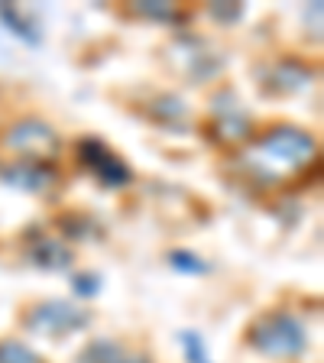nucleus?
<instances>
[{
	"label": "nucleus",
	"instance_id": "nucleus-1",
	"mask_svg": "<svg viewBox=\"0 0 324 363\" xmlns=\"http://www.w3.org/2000/svg\"><path fill=\"white\" fill-rule=\"evenodd\" d=\"M318 146H315V136L305 133L298 127H272L269 133L263 136L257 143V152H253V166L259 169L263 175H289L295 169L308 166L315 159Z\"/></svg>",
	"mask_w": 324,
	"mask_h": 363
},
{
	"label": "nucleus",
	"instance_id": "nucleus-2",
	"mask_svg": "<svg viewBox=\"0 0 324 363\" xmlns=\"http://www.w3.org/2000/svg\"><path fill=\"white\" fill-rule=\"evenodd\" d=\"M247 344L253 350H259L263 357L292 360V357L305 354L308 334H305L298 318L286 315V311H269V315H259L257 321L247 328Z\"/></svg>",
	"mask_w": 324,
	"mask_h": 363
},
{
	"label": "nucleus",
	"instance_id": "nucleus-3",
	"mask_svg": "<svg viewBox=\"0 0 324 363\" xmlns=\"http://www.w3.org/2000/svg\"><path fill=\"white\" fill-rule=\"evenodd\" d=\"M91 325V315L82 311L78 305L62 302V298H49V302H39L26 311L23 318V328L30 334H39V337H68L75 331H84Z\"/></svg>",
	"mask_w": 324,
	"mask_h": 363
},
{
	"label": "nucleus",
	"instance_id": "nucleus-4",
	"mask_svg": "<svg viewBox=\"0 0 324 363\" xmlns=\"http://www.w3.org/2000/svg\"><path fill=\"white\" fill-rule=\"evenodd\" d=\"M4 143L16 152L20 159H33V162H49V159L59 152V136L45 121H20L7 130V140Z\"/></svg>",
	"mask_w": 324,
	"mask_h": 363
},
{
	"label": "nucleus",
	"instance_id": "nucleus-5",
	"mask_svg": "<svg viewBox=\"0 0 324 363\" xmlns=\"http://www.w3.org/2000/svg\"><path fill=\"white\" fill-rule=\"evenodd\" d=\"M78 156H82V166L88 169L101 185H107V189H123V185L133 179V172L127 169V162L113 156L101 140H82Z\"/></svg>",
	"mask_w": 324,
	"mask_h": 363
},
{
	"label": "nucleus",
	"instance_id": "nucleus-6",
	"mask_svg": "<svg viewBox=\"0 0 324 363\" xmlns=\"http://www.w3.org/2000/svg\"><path fill=\"white\" fill-rule=\"evenodd\" d=\"M214 133L220 140H243L250 133V117L243 113L234 91H218L214 94Z\"/></svg>",
	"mask_w": 324,
	"mask_h": 363
},
{
	"label": "nucleus",
	"instance_id": "nucleus-7",
	"mask_svg": "<svg viewBox=\"0 0 324 363\" xmlns=\"http://www.w3.org/2000/svg\"><path fill=\"white\" fill-rule=\"evenodd\" d=\"M0 179L20 191H45L49 185H55L52 169L45 162H33V159H13L7 166H0Z\"/></svg>",
	"mask_w": 324,
	"mask_h": 363
},
{
	"label": "nucleus",
	"instance_id": "nucleus-8",
	"mask_svg": "<svg viewBox=\"0 0 324 363\" xmlns=\"http://www.w3.org/2000/svg\"><path fill=\"white\" fill-rule=\"evenodd\" d=\"M30 259L39 269H68L72 266V250L59 240V237H43L33 243Z\"/></svg>",
	"mask_w": 324,
	"mask_h": 363
},
{
	"label": "nucleus",
	"instance_id": "nucleus-9",
	"mask_svg": "<svg viewBox=\"0 0 324 363\" xmlns=\"http://www.w3.org/2000/svg\"><path fill=\"white\" fill-rule=\"evenodd\" d=\"M272 82H276V91H302L311 84V68L298 59H286L272 68Z\"/></svg>",
	"mask_w": 324,
	"mask_h": 363
},
{
	"label": "nucleus",
	"instance_id": "nucleus-10",
	"mask_svg": "<svg viewBox=\"0 0 324 363\" xmlns=\"http://www.w3.org/2000/svg\"><path fill=\"white\" fill-rule=\"evenodd\" d=\"M0 23L7 26L13 36H20L23 43H30V45H39V33L36 26H33L26 16L20 13V7H13V4H0Z\"/></svg>",
	"mask_w": 324,
	"mask_h": 363
},
{
	"label": "nucleus",
	"instance_id": "nucleus-11",
	"mask_svg": "<svg viewBox=\"0 0 324 363\" xmlns=\"http://www.w3.org/2000/svg\"><path fill=\"white\" fill-rule=\"evenodd\" d=\"M123 354L121 344H113V340H91L84 354L78 357V363H113L117 357Z\"/></svg>",
	"mask_w": 324,
	"mask_h": 363
},
{
	"label": "nucleus",
	"instance_id": "nucleus-12",
	"mask_svg": "<svg viewBox=\"0 0 324 363\" xmlns=\"http://www.w3.org/2000/svg\"><path fill=\"white\" fill-rule=\"evenodd\" d=\"M0 363H43V357L23 340H0Z\"/></svg>",
	"mask_w": 324,
	"mask_h": 363
},
{
	"label": "nucleus",
	"instance_id": "nucleus-13",
	"mask_svg": "<svg viewBox=\"0 0 324 363\" xmlns=\"http://www.w3.org/2000/svg\"><path fill=\"white\" fill-rule=\"evenodd\" d=\"M181 340V350H185V357H189V363H214L211 354H208V347H204V340L198 331H181L179 334Z\"/></svg>",
	"mask_w": 324,
	"mask_h": 363
},
{
	"label": "nucleus",
	"instance_id": "nucleus-14",
	"mask_svg": "<svg viewBox=\"0 0 324 363\" xmlns=\"http://www.w3.org/2000/svg\"><path fill=\"white\" fill-rule=\"evenodd\" d=\"M172 266L175 269H181V272H195V276H204V272L211 269V266L204 263V259H198L195 253H172Z\"/></svg>",
	"mask_w": 324,
	"mask_h": 363
},
{
	"label": "nucleus",
	"instance_id": "nucleus-15",
	"mask_svg": "<svg viewBox=\"0 0 324 363\" xmlns=\"http://www.w3.org/2000/svg\"><path fill=\"white\" fill-rule=\"evenodd\" d=\"M208 13H211L218 23H237L243 10L234 7V4H211V7H208Z\"/></svg>",
	"mask_w": 324,
	"mask_h": 363
},
{
	"label": "nucleus",
	"instance_id": "nucleus-16",
	"mask_svg": "<svg viewBox=\"0 0 324 363\" xmlns=\"http://www.w3.org/2000/svg\"><path fill=\"white\" fill-rule=\"evenodd\" d=\"M101 286H104V282H101L98 272H82V276H75V289L82 295H98Z\"/></svg>",
	"mask_w": 324,
	"mask_h": 363
},
{
	"label": "nucleus",
	"instance_id": "nucleus-17",
	"mask_svg": "<svg viewBox=\"0 0 324 363\" xmlns=\"http://www.w3.org/2000/svg\"><path fill=\"white\" fill-rule=\"evenodd\" d=\"M136 13H143V16H152V20H172V13L175 10L172 7H166V4H136Z\"/></svg>",
	"mask_w": 324,
	"mask_h": 363
},
{
	"label": "nucleus",
	"instance_id": "nucleus-18",
	"mask_svg": "<svg viewBox=\"0 0 324 363\" xmlns=\"http://www.w3.org/2000/svg\"><path fill=\"white\" fill-rule=\"evenodd\" d=\"M113 363H152V360H150V357H146V354H127V350H123V354L117 357V360H113Z\"/></svg>",
	"mask_w": 324,
	"mask_h": 363
}]
</instances>
